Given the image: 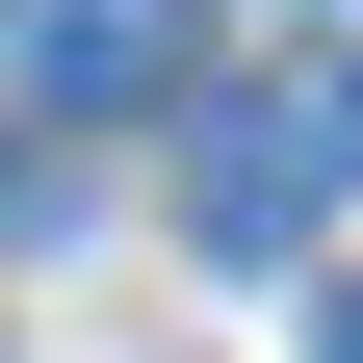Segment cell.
Instances as JSON below:
<instances>
[{
	"label": "cell",
	"instance_id": "3957f363",
	"mask_svg": "<svg viewBox=\"0 0 363 363\" xmlns=\"http://www.w3.org/2000/svg\"><path fill=\"white\" fill-rule=\"evenodd\" d=\"M337 363H363V286H337Z\"/></svg>",
	"mask_w": 363,
	"mask_h": 363
},
{
	"label": "cell",
	"instance_id": "7a4b0ae2",
	"mask_svg": "<svg viewBox=\"0 0 363 363\" xmlns=\"http://www.w3.org/2000/svg\"><path fill=\"white\" fill-rule=\"evenodd\" d=\"M208 78V26L182 0H0V104H52V130H130Z\"/></svg>",
	"mask_w": 363,
	"mask_h": 363
},
{
	"label": "cell",
	"instance_id": "6da1fadb",
	"mask_svg": "<svg viewBox=\"0 0 363 363\" xmlns=\"http://www.w3.org/2000/svg\"><path fill=\"white\" fill-rule=\"evenodd\" d=\"M182 208H208V259H311V234L363 208V52H259V78H208Z\"/></svg>",
	"mask_w": 363,
	"mask_h": 363
}]
</instances>
